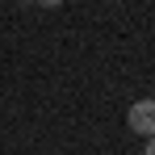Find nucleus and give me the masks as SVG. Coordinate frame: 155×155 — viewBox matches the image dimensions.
Returning <instances> with one entry per match:
<instances>
[{
	"instance_id": "nucleus-1",
	"label": "nucleus",
	"mask_w": 155,
	"mask_h": 155,
	"mask_svg": "<svg viewBox=\"0 0 155 155\" xmlns=\"http://www.w3.org/2000/svg\"><path fill=\"white\" fill-rule=\"evenodd\" d=\"M126 126L134 130V134H147V138H151V134H155V97L130 105V109H126Z\"/></svg>"
},
{
	"instance_id": "nucleus-2",
	"label": "nucleus",
	"mask_w": 155,
	"mask_h": 155,
	"mask_svg": "<svg viewBox=\"0 0 155 155\" xmlns=\"http://www.w3.org/2000/svg\"><path fill=\"white\" fill-rule=\"evenodd\" d=\"M34 4H42V8H59L63 0H34Z\"/></svg>"
},
{
	"instance_id": "nucleus-3",
	"label": "nucleus",
	"mask_w": 155,
	"mask_h": 155,
	"mask_svg": "<svg viewBox=\"0 0 155 155\" xmlns=\"http://www.w3.org/2000/svg\"><path fill=\"white\" fill-rule=\"evenodd\" d=\"M143 155H155V134L147 138V151H143Z\"/></svg>"
},
{
	"instance_id": "nucleus-4",
	"label": "nucleus",
	"mask_w": 155,
	"mask_h": 155,
	"mask_svg": "<svg viewBox=\"0 0 155 155\" xmlns=\"http://www.w3.org/2000/svg\"><path fill=\"white\" fill-rule=\"evenodd\" d=\"M113 4H122V0H113Z\"/></svg>"
}]
</instances>
